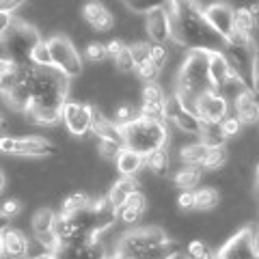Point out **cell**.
I'll list each match as a JSON object with an SVG mask.
<instances>
[{"instance_id":"obj_30","label":"cell","mask_w":259,"mask_h":259,"mask_svg":"<svg viewBox=\"0 0 259 259\" xmlns=\"http://www.w3.org/2000/svg\"><path fill=\"white\" fill-rule=\"evenodd\" d=\"M28 63L35 65V67H52V59H50V50H48L46 39H39L32 46V50L28 54Z\"/></svg>"},{"instance_id":"obj_33","label":"cell","mask_w":259,"mask_h":259,"mask_svg":"<svg viewBox=\"0 0 259 259\" xmlns=\"http://www.w3.org/2000/svg\"><path fill=\"white\" fill-rule=\"evenodd\" d=\"M84 59L93 65L106 61V48H104V41H89L84 48Z\"/></svg>"},{"instance_id":"obj_34","label":"cell","mask_w":259,"mask_h":259,"mask_svg":"<svg viewBox=\"0 0 259 259\" xmlns=\"http://www.w3.org/2000/svg\"><path fill=\"white\" fill-rule=\"evenodd\" d=\"M149 46L151 44H147V41H134V44L127 46L130 56H132V61H134V67L145 63V61H149Z\"/></svg>"},{"instance_id":"obj_19","label":"cell","mask_w":259,"mask_h":259,"mask_svg":"<svg viewBox=\"0 0 259 259\" xmlns=\"http://www.w3.org/2000/svg\"><path fill=\"white\" fill-rule=\"evenodd\" d=\"M233 30H240L255 41L257 35V7H238L233 9Z\"/></svg>"},{"instance_id":"obj_38","label":"cell","mask_w":259,"mask_h":259,"mask_svg":"<svg viewBox=\"0 0 259 259\" xmlns=\"http://www.w3.org/2000/svg\"><path fill=\"white\" fill-rule=\"evenodd\" d=\"M123 149V145H119V143H112V141H100V147H97V151H100V156L106 160V162H112V160H117L119 156V151Z\"/></svg>"},{"instance_id":"obj_15","label":"cell","mask_w":259,"mask_h":259,"mask_svg":"<svg viewBox=\"0 0 259 259\" xmlns=\"http://www.w3.org/2000/svg\"><path fill=\"white\" fill-rule=\"evenodd\" d=\"M82 18L91 28L106 32L115 26V15H112L102 3H87L82 7Z\"/></svg>"},{"instance_id":"obj_39","label":"cell","mask_w":259,"mask_h":259,"mask_svg":"<svg viewBox=\"0 0 259 259\" xmlns=\"http://www.w3.org/2000/svg\"><path fill=\"white\" fill-rule=\"evenodd\" d=\"M115 67L121 71V74H132V71H134V61H132V56H130L127 46L123 48V52H121L115 59Z\"/></svg>"},{"instance_id":"obj_5","label":"cell","mask_w":259,"mask_h":259,"mask_svg":"<svg viewBox=\"0 0 259 259\" xmlns=\"http://www.w3.org/2000/svg\"><path fill=\"white\" fill-rule=\"evenodd\" d=\"M46 44H48V50H50L52 67L59 74H63L67 80L82 76V69H84L82 56H80L74 41L67 35H54L50 39H46Z\"/></svg>"},{"instance_id":"obj_29","label":"cell","mask_w":259,"mask_h":259,"mask_svg":"<svg viewBox=\"0 0 259 259\" xmlns=\"http://www.w3.org/2000/svg\"><path fill=\"white\" fill-rule=\"evenodd\" d=\"M171 59H173V52H171L168 46H156V44L149 46V61L153 63V67H156L160 74L168 67Z\"/></svg>"},{"instance_id":"obj_25","label":"cell","mask_w":259,"mask_h":259,"mask_svg":"<svg viewBox=\"0 0 259 259\" xmlns=\"http://www.w3.org/2000/svg\"><path fill=\"white\" fill-rule=\"evenodd\" d=\"M91 197L87 192H71L61 205V214H76V212H84L91 207Z\"/></svg>"},{"instance_id":"obj_44","label":"cell","mask_w":259,"mask_h":259,"mask_svg":"<svg viewBox=\"0 0 259 259\" xmlns=\"http://www.w3.org/2000/svg\"><path fill=\"white\" fill-rule=\"evenodd\" d=\"M158 5H160V3H134V0H132V3H125L127 9H132V11H143V13H149L153 7H158Z\"/></svg>"},{"instance_id":"obj_6","label":"cell","mask_w":259,"mask_h":259,"mask_svg":"<svg viewBox=\"0 0 259 259\" xmlns=\"http://www.w3.org/2000/svg\"><path fill=\"white\" fill-rule=\"evenodd\" d=\"M212 259H259L257 253V233L253 227H244L236 236H231L214 253Z\"/></svg>"},{"instance_id":"obj_9","label":"cell","mask_w":259,"mask_h":259,"mask_svg":"<svg viewBox=\"0 0 259 259\" xmlns=\"http://www.w3.org/2000/svg\"><path fill=\"white\" fill-rule=\"evenodd\" d=\"M203 20L207 22V26L212 28L218 37L225 39L233 32V7L227 3H192Z\"/></svg>"},{"instance_id":"obj_31","label":"cell","mask_w":259,"mask_h":259,"mask_svg":"<svg viewBox=\"0 0 259 259\" xmlns=\"http://www.w3.org/2000/svg\"><path fill=\"white\" fill-rule=\"evenodd\" d=\"M134 119H139V106H134L132 102H123V104H121V106L117 108L112 123H117L119 127H123V125H127V123H132Z\"/></svg>"},{"instance_id":"obj_13","label":"cell","mask_w":259,"mask_h":259,"mask_svg":"<svg viewBox=\"0 0 259 259\" xmlns=\"http://www.w3.org/2000/svg\"><path fill=\"white\" fill-rule=\"evenodd\" d=\"M54 153V145L41 136H15L13 156L22 158H46Z\"/></svg>"},{"instance_id":"obj_21","label":"cell","mask_w":259,"mask_h":259,"mask_svg":"<svg viewBox=\"0 0 259 259\" xmlns=\"http://www.w3.org/2000/svg\"><path fill=\"white\" fill-rule=\"evenodd\" d=\"M205 153H207L205 145L194 141V143H188V145H184V147H180V160L186 166L201 168V164H203V160H205Z\"/></svg>"},{"instance_id":"obj_17","label":"cell","mask_w":259,"mask_h":259,"mask_svg":"<svg viewBox=\"0 0 259 259\" xmlns=\"http://www.w3.org/2000/svg\"><path fill=\"white\" fill-rule=\"evenodd\" d=\"M136 190H141V186H139V180H134V177H121V180H117L115 184L110 186V190L106 194V199H108V203L112 209H117L125 203V199L130 197L132 192Z\"/></svg>"},{"instance_id":"obj_43","label":"cell","mask_w":259,"mask_h":259,"mask_svg":"<svg viewBox=\"0 0 259 259\" xmlns=\"http://www.w3.org/2000/svg\"><path fill=\"white\" fill-rule=\"evenodd\" d=\"M177 205L182 209H194V190H180V194H177Z\"/></svg>"},{"instance_id":"obj_3","label":"cell","mask_w":259,"mask_h":259,"mask_svg":"<svg viewBox=\"0 0 259 259\" xmlns=\"http://www.w3.org/2000/svg\"><path fill=\"white\" fill-rule=\"evenodd\" d=\"M168 141H171V130H168L166 123H160V121H149L139 117L132 123L121 127L123 147L141 153L143 158L160 147H168Z\"/></svg>"},{"instance_id":"obj_11","label":"cell","mask_w":259,"mask_h":259,"mask_svg":"<svg viewBox=\"0 0 259 259\" xmlns=\"http://www.w3.org/2000/svg\"><path fill=\"white\" fill-rule=\"evenodd\" d=\"M145 30H147L149 44H156V46H168V44H173L171 22H168L166 15L162 13L160 5L153 7L149 13H145Z\"/></svg>"},{"instance_id":"obj_42","label":"cell","mask_w":259,"mask_h":259,"mask_svg":"<svg viewBox=\"0 0 259 259\" xmlns=\"http://www.w3.org/2000/svg\"><path fill=\"white\" fill-rule=\"evenodd\" d=\"M127 44L125 41H121V39H110V41H104V48H106V59H112L115 61L117 56L123 52V48Z\"/></svg>"},{"instance_id":"obj_23","label":"cell","mask_w":259,"mask_h":259,"mask_svg":"<svg viewBox=\"0 0 259 259\" xmlns=\"http://www.w3.org/2000/svg\"><path fill=\"white\" fill-rule=\"evenodd\" d=\"M56 223V212L50 207H41L37 209L35 216H32V236H46V233H52Z\"/></svg>"},{"instance_id":"obj_36","label":"cell","mask_w":259,"mask_h":259,"mask_svg":"<svg viewBox=\"0 0 259 259\" xmlns=\"http://www.w3.org/2000/svg\"><path fill=\"white\" fill-rule=\"evenodd\" d=\"M218 127H221V132L225 134V139H233V136H238L242 132V123L231 115V112L218 123Z\"/></svg>"},{"instance_id":"obj_26","label":"cell","mask_w":259,"mask_h":259,"mask_svg":"<svg viewBox=\"0 0 259 259\" xmlns=\"http://www.w3.org/2000/svg\"><path fill=\"white\" fill-rule=\"evenodd\" d=\"M227 162H229V151H227V147H212V149H207L201 168H207V171H221V168L227 166Z\"/></svg>"},{"instance_id":"obj_46","label":"cell","mask_w":259,"mask_h":259,"mask_svg":"<svg viewBox=\"0 0 259 259\" xmlns=\"http://www.w3.org/2000/svg\"><path fill=\"white\" fill-rule=\"evenodd\" d=\"M5 188H7V175H5L3 168H0V194H3Z\"/></svg>"},{"instance_id":"obj_35","label":"cell","mask_w":259,"mask_h":259,"mask_svg":"<svg viewBox=\"0 0 259 259\" xmlns=\"http://www.w3.org/2000/svg\"><path fill=\"white\" fill-rule=\"evenodd\" d=\"M134 71H136V76H139L141 80H145V84L156 82L158 76H160V71L153 67V63H151V61H145V63H141V65H136Z\"/></svg>"},{"instance_id":"obj_8","label":"cell","mask_w":259,"mask_h":259,"mask_svg":"<svg viewBox=\"0 0 259 259\" xmlns=\"http://www.w3.org/2000/svg\"><path fill=\"white\" fill-rule=\"evenodd\" d=\"M164 123L173 125L177 132L192 134V136H199L201 127H203V123L194 117V112L186 108L175 93L166 95V100H164Z\"/></svg>"},{"instance_id":"obj_16","label":"cell","mask_w":259,"mask_h":259,"mask_svg":"<svg viewBox=\"0 0 259 259\" xmlns=\"http://www.w3.org/2000/svg\"><path fill=\"white\" fill-rule=\"evenodd\" d=\"M229 76H231V67H229V61H227L223 50L207 52V78H209V84H212L214 91H218Z\"/></svg>"},{"instance_id":"obj_40","label":"cell","mask_w":259,"mask_h":259,"mask_svg":"<svg viewBox=\"0 0 259 259\" xmlns=\"http://www.w3.org/2000/svg\"><path fill=\"white\" fill-rule=\"evenodd\" d=\"M15 20L18 18H15V13L11 9H3V7H0V39L9 32V28L15 24Z\"/></svg>"},{"instance_id":"obj_1","label":"cell","mask_w":259,"mask_h":259,"mask_svg":"<svg viewBox=\"0 0 259 259\" xmlns=\"http://www.w3.org/2000/svg\"><path fill=\"white\" fill-rule=\"evenodd\" d=\"M173 30V44L188 48L190 50H201V52H218L223 50L225 41L216 32L207 26L192 3H177V18L171 24Z\"/></svg>"},{"instance_id":"obj_7","label":"cell","mask_w":259,"mask_h":259,"mask_svg":"<svg viewBox=\"0 0 259 259\" xmlns=\"http://www.w3.org/2000/svg\"><path fill=\"white\" fill-rule=\"evenodd\" d=\"M231 104L225 100V97L218 91H207L201 97H197L192 104V112L203 125H218L221 121L229 115Z\"/></svg>"},{"instance_id":"obj_37","label":"cell","mask_w":259,"mask_h":259,"mask_svg":"<svg viewBox=\"0 0 259 259\" xmlns=\"http://www.w3.org/2000/svg\"><path fill=\"white\" fill-rule=\"evenodd\" d=\"M123 205H127L130 209H134V212H139V214H145V209H147V194L143 190H136L125 199Z\"/></svg>"},{"instance_id":"obj_10","label":"cell","mask_w":259,"mask_h":259,"mask_svg":"<svg viewBox=\"0 0 259 259\" xmlns=\"http://www.w3.org/2000/svg\"><path fill=\"white\" fill-rule=\"evenodd\" d=\"M61 121L67 127L69 134L74 136H87L91 134L93 127V106L84 102L67 100L61 108Z\"/></svg>"},{"instance_id":"obj_41","label":"cell","mask_w":259,"mask_h":259,"mask_svg":"<svg viewBox=\"0 0 259 259\" xmlns=\"http://www.w3.org/2000/svg\"><path fill=\"white\" fill-rule=\"evenodd\" d=\"M20 209H22V203H20L18 199H7L5 203L0 205V214L11 221L13 216H18V214H20Z\"/></svg>"},{"instance_id":"obj_2","label":"cell","mask_w":259,"mask_h":259,"mask_svg":"<svg viewBox=\"0 0 259 259\" xmlns=\"http://www.w3.org/2000/svg\"><path fill=\"white\" fill-rule=\"evenodd\" d=\"M207 91H212V84L207 78V52L190 50L184 56L180 69L175 74V95L192 112L194 100Z\"/></svg>"},{"instance_id":"obj_14","label":"cell","mask_w":259,"mask_h":259,"mask_svg":"<svg viewBox=\"0 0 259 259\" xmlns=\"http://www.w3.org/2000/svg\"><path fill=\"white\" fill-rule=\"evenodd\" d=\"M233 117H236L242 127L244 125H255L257 123V119H259V106H257V97L255 93L250 91H244L236 102H233Z\"/></svg>"},{"instance_id":"obj_49","label":"cell","mask_w":259,"mask_h":259,"mask_svg":"<svg viewBox=\"0 0 259 259\" xmlns=\"http://www.w3.org/2000/svg\"><path fill=\"white\" fill-rule=\"evenodd\" d=\"M117 257H119V255H117ZM119 259H130V257H119Z\"/></svg>"},{"instance_id":"obj_12","label":"cell","mask_w":259,"mask_h":259,"mask_svg":"<svg viewBox=\"0 0 259 259\" xmlns=\"http://www.w3.org/2000/svg\"><path fill=\"white\" fill-rule=\"evenodd\" d=\"M28 238L15 227H7L0 231V253L3 259H26Z\"/></svg>"},{"instance_id":"obj_22","label":"cell","mask_w":259,"mask_h":259,"mask_svg":"<svg viewBox=\"0 0 259 259\" xmlns=\"http://www.w3.org/2000/svg\"><path fill=\"white\" fill-rule=\"evenodd\" d=\"M203 177V168H192V166H184L173 175V184L180 190H197V186Z\"/></svg>"},{"instance_id":"obj_24","label":"cell","mask_w":259,"mask_h":259,"mask_svg":"<svg viewBox=\"0 0 259 259\" xmlns=\"http://www.w3.org/2000/svg\"><path fill=\"white\" fill-rule=\"evenodd\" d=\"M244 91H248V84H246L242 78H238L236 74H233V71H231V76L225 80V84H223L221 89H218V93H221V95H223L229 104L236 102L238 97H240L242 93H244Z\"/></svg>"},{"instance_id":"obj_48","label":"cell","mask_w":259,"mask_h":259,"mask_svg":"<svg viewBox=\"0 0 259 259\" xmlns=\"http://www.w3.org/2000/svg\"><path fill=\"white\" fill-rule=\"evenodd\" d=\"M106 259H119V257H117V255H115V253H112V255H108V257H106Z\"/></svg>"},{"instance_id":"obj_27","label":"cell","mask_w":259,"mask_h":259,"mask_svg":"<svg viewBox=\"0 0 259 259\" xmlns=\"http://www.w3.org/2000/svg\"><path fill=\"white\" fill-rule=\"evenodd\" d=\"M218 205V190L203 186V188L194 190V209H214Z\"/></svg>"},{"instance_id":"obj_20","label":"cell","mask_w":259,"mask_h":259,"mask_svg":"<svg viewBox=\"0 0 259 259\" xmlns=\"http://www.w3.org/2000/svg\"><path fill=\"white\" fill-rule=\"evenodd\" d=\"M145 164L149 166V171H153L158 177H166L173 168V156L168 147H160L156 151H151L145 156Z\"/></svg>"},{"instance_id":"obj_32","label":"cell","mask_w":259,"mask_h":259,"mask_svg":"<svg viewBox=\"0 0 259 259\" xmlns=\"http://www.w3.org/2000/svg\"><path fill=\"white\" fill-rule=\"evenodd\" d=\"M214 250L209 248L205 242L201 240H192L188 246H186V257L184 259H212Z\"/></svg>"},{"instance_id":"obj_4","label":"cell","mask_w":259,"mask_h":259,"mask_svg":"<svg viewBox=\"0 0 259 259\" xmlns=\"http://www.w3.org/2000/svg\"><path fill=\"white\" fill-rule=\"evenodd\" d=\"M39 32L30 26V24L15 20V24L9 28V32L0 39V52L7 61H11L13 65H26L28 54L32 50V46L39 41Z\"/></svg>"},{"instance_id":"obj_45","label":"cell","mask_w":259,"mask_h":259,"mask_svg":"<svg viewBox=\"0 0 259 259\" xmlns=\"http://www.w3.org/2000/svg\"><path fill=\"white\" fill-rule=\"evenodd\" d=\"M7 227H11V221H9V218H5L3 214H0V231L7 229ZM0 259H3V253H0Z\"/></svg>"},{"instance_id":"obj_28","label":"cell","mask_w":259,"mask_h":259,"mask_svg":"<svg viewBox=\"0 0 259 259\" xmlns=\"http://www.w3.org/2000/svg\"><path fill=\"white\" fill-rule=\"evenodd\" d=\"M199 143L205 145L207 149H212V147H225L227 139L218 125H203L199 132Z\"/></svg>"},{"instance_id":"obj_18","label":"cell","mask_w":259,"mask_h":259,"mask_svg":"<svg viewBox=\"0 0 259 259\" xmlns=\"http://www.w3.org/2000/svg\"><path fill=\"white\" fill-rule=\"evenodd\" d=\"M115 164H117V171L121 173V177H134L136 180V175L145 168V158L141 156V153L130 151V149L123 147L119 151Z\"/></svg>"},{"instance_id":"obj_47","label":"cell","mask_w":259,"mask_h":259,"mask_svg":"<svg viewBox=\"0 0 259 259\" xmlns=\"http://www.w3.org/2000/svg\"><path fill=\"white\" fill-rule=\"evenodd\" d=\"M37 259H59V255H56V253H46V255L37 257Z\"/></svg>"}]
</instances>
